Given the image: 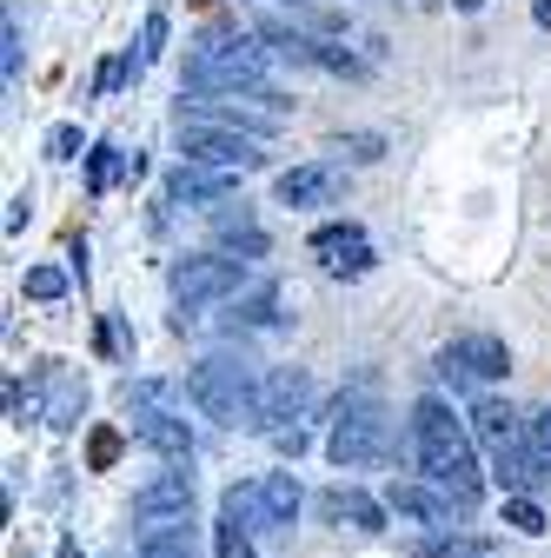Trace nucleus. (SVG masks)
I'll list each match as a JSON object with an SVG mask.
<instances>
[{
  "label": "nucleus",
  "mask_w": 551,
  "mask_h": 558,
  "mask_svg": "<svg viewBox=\"0 0 551 558\" xmlns=\"http://www.w3.org/2000/svg\"><path fill=\"white\" fill-rule=\"evenodd\" d=\"M313 412V373L306 366H266V386H259V418L253 433H280V426H299Z\"/></svg>",
  "instance_id": "1a4fd4ad"
},
{
  "label": "nucleus",
  "mask_w": 551,
  "mask_h": 558,
  "mask_svg": "<svg viewBox=\"0 0 551 558\" xmlns=\"http://www.w3.org/2000/svg\"><path fill=\"white\" fill-rule=\"evenodd\" d=\"M133 439H140L160 465H173V472H193V459H199V446H193L180 412H133Z\"/></svg>",
  "instance_id": "2eb2a0df"
},
{
  "label": "nucleus",
  "mask_w": 551,
  "mask_h": 558,
  "mask_svg": "<svg viewBox=\"0 0 551 558\" xmlns=\"http://www.w3.org/2000/svg\"><path fill=\"white\" fill-rule=\"evenodd\" d=\"M173 147H180V160L213 167V173H253L266 160L253 133H233V126H213V120H180Z\"/></svg>",
  "instance_id": "423d86ee"
},
{
  "label": "nucleus",
  "mask_w": 551,
  "mask_h": 558,
  "mask_svg": "<svg viewBox=\"0 0 551 558\" xmlns=\"http://www.w3.org/2000/svg\"><path fill=\"white\" fill-rule=\"evenodd\" d=\"M272 446H280L286 459H299V452L313 446V433H306V418H299V426H280V433H272Z\"/></svg>",
  "instance_id": "c9c22d12"
},
{
  "label": "nucleus",
  "mask_w": 551,
  "mask_h": 558,
  "mask_svg": "<svg viewBox=\"0 0 551 558\" xmlns=\"http://www.w3.org/2000/svg\"><path fill=\"white\" fill-rule=\"evenodd\" d=\"M167 53V8H147V27H140V60L154 66Z\"/></svg>",
  "instance_id": "c756f323"
},
{
  "label": "nucleus",
  "mask_w": 551,
  "mask_h": 558,
  "mask_svg": "<svg viewBox=\"0 0 551 558\" xmlns=\"http://www.w3.org/2000/svg\"><path fill=\"white\" fill-rule=\"evenodd\" d=\"M21 66H27V34H21V21L8 14V27H0V74H8V87L21 81Z\"/></svg>",
  "instance_id": "a878e982"
},
{
  "label": "nucleus",
  "mask_w": 551,
  "mask_h": 558,
  "mask_svg": "<svg viewBox=\"0 0 551 558\" xmlns=\"http://www.w3.org/2000/svg\"><path fill=\"white\" fill-rule=\"evenodd\" d=\"M233 193H240V173H213V167H193V160H180L160 186L167 206H193V214H220V206H233Z\"/></svg>",
  "instance_id": "ddd939ff"
},
{
  "label": "nucleus",
  "mask_w": 551,
  "mask_h": 558,
  "mask_svg": "<svg viewBox=\"0 0 551 558\" xmlns=\"http://www.w3.org/2000/svg\"><path fill=\"white\" fill-rule=\"evenodd\" d=\"M53 379V399H47V418L53 426H81V412H87V386L74 373H47Z\"/></svg>",
  "instance_id": "4be33fe9"
},
{
  "label": "nucleus",
  "mask_w": 551,
  "mask_h": 558,
  "mask_svg": "<svg viewBox=\"0 0 551 558\" xmlns=\"http://www.w3.org/2000/svg\"><path fill=\"white\" fill-rule=\"evenodd\" d=\"M27 214H34V199H27V193H14V199H8V233H21V227H27Z\"/></svg>",
  "instance_id": "e433bc0d"
},
{
  "label": "nucleus",
  "mask_w": 551,
  "mask_h": 558,
  "mask_svg": "<svg viewBox=\"0 0 551 558\" xmlns=\"http://www.w3.org/2000/svg\"><path fill=\"white\" fill-rule=\"evenodd\" d=\"M180 120H213V126H233L253 140L280 133V113H266L259 94H226V87H180Z\"/></svg>",
  "instance_id": "0eeeda50"
},
{
  "label": "nucleus",
  "mask_w": 551,
  "mask_h": 558,
  "mask_svg": "<svg viewBox=\"0 0 551 558\" xmlns=\"http://www.w3.org/2000/svg\"><path fill=\"white\" fill-rule=\"evenodd\" d=\"M259 506H266V532H293V519H299V506H306L299 478H293V472H266V478H259Z\"/></svg>",
  "instance_id": "6ab92c4d"
},
{
  "label": "nucleus",
  "mask_w": 551,
  "mask_h": 558,
  "mask_svg": "<svg viewBox=\"0 0 551 558\" xmlns=\"http://www.w3.org/2000/svg\"><path fill=\"white\" fill-rule=\"evenodd\" d=\"M505 525H512V532H525V538H538V532H544V512H538V499L512 493V499H505Z\"/></svg>",
  "instance_id": "bb28decb"
},
{
  "label": "nucleus",
  "mask_w": 551,
  "mask_h": 558,
  "mask_svg": "<svg viewBox=\"0 0 551 558\" xmlns=\"http://www.w3.org/2000/svg\"><path fill=\"white\" fill-rule=\"evenodd\" d=\"M47 154H53V160H74V154H81V126H53V133H47Z\"/></svg>",
  "instance_id": "f704fd0d"
},
{
  "label": "nucleus",
  "mask_w": 551,
  "mask_h": 558,
  "mask_svg": "<svg viewBox=\"0 0 551 558\" xmlns=\"http://www.w3.org/2000/svg\"><path fill=\"white\" fill-rule=\"evenodd\" d=\"M66 293V272L60 266H34L27 272V300H60Z\"/></svg>",
  "instance_id": "473e14b6"
},
{
  "label": "nucleus",
  "mask_w": 551,
  "mask_h": 558,
  "mask_svg": "<svg viewBox=\"0 0 551 558\" xmlns=\"http://www.w3.org/2000/svg\"><path fill=\"white\" fill-rule=\"evenodd\" d=\"M259 386H266V366L253 353H206L193 373H186V399L199 418H213V426H253L259 418Z\"/></svg>",
  "instance_id": "7ed1b4c3"
},
{
  "label": "nucleus",
  "mask_w": 551,
  "mask_h": 558,
  "mask_svg": "<svg viewBox=\"0 0 551 558\" xmlns=\"http://www.w3.org/2000/svg\"><path fill=\"white\" fill-rule=\"evenodd\" d=\"M306 253L319 259V272H326V279H366V272L379 266V253H372L366 227H353V220H332V227H319V233L306 240Z\"/></svg>",
  "instance_id": "9d476101"
},
{
  "label": "nucleus",
  "mask_w": 551,
  "mask_h": 558,
  "mask_svg": "<svg viewBox=\"0 0 551 558\" xmlns=\"http://www.w3.org/2000/svg\"><path fill=\"white\" fill-rule=\"evenodd\" d=\"M133 519L140 525H186L193 519V472H154L140 493H133Z\"/></svg>",
  "instance_id": "4468645a"
},
{
  "label": "nucleus",
  "mask_w": 551,
  "mask_h": 558,
  "mask_svg": "<svg viewBox=\"0 0 551 558\" xmlns=\"http://www.w3.org/2000/svg\"><path fill=\"white\" fill-rule=\"evenodd\" d=\"M220 512H233L246 532H266V506H259V485H226L220 493Z\"/></svg>",
  "instance_id": "5701e85b"
},
{
  "label": "nucleus",
  "mask_w": 551,
  "mask_h": 558,
  "mask_svg": "<svg viewBox=\"0 0 551 558\" xmlns=\"http://www.w3.org/2000/svg\"><path fill=\"white\" fill-rule=\"evenodd\" d=\"M120 173H126V154L100 140V147L87 154V186H94V193H113V180H120Z\"/></svg>",
  "instance_id": "b1692460"
},
{
  "label": "nucleus",
  "mask_w": 551,
  "mask_h": 558,
  "mask_svg": "<svg viewBox=\"0 0 551 558\" xmlns=\"http://www.w3.org/2000/svg\"><path fill=\"white\" fill-rule=\"evenodd\" d=\"M280 8H306V0H280Z\"/></svg>",
  "instance_id": "ea45409f"
},
{
  "label": "nucleus",
  "mask_w": 551,
  "mask_h": 558,
  "mask_svg": "<svg viewBox=\"0 0 551 558\" xmlns=\"http://www.w3.org/2000/svg\"><path fill=\"white\" fill-rule=\"evenodd\" d=\"M419 558H478V538H465V532H432V538L419 545Z\"/></svg>",
  "instance_id": "cd10ccee"
},
{
  "label": "nucleus",
  "mask_w": 551,
  "mask_h": 558,
  "mask_svg": "<svg viewBox=\"0 0 551 558\" xmlns=\"http://www.w3.org/2000/svg\"><path fill=\"white\" fill-rule=\"evenodd\" d=\"M525 433H531V452H538V465L551 472V399H544V405L525 418Z\"/></svg>",
  "instance_id": "2f4dec72"
},
{
  "label": "nucleus",
  "mask_w": 551,
  "mask_h": 558,
  "mask_svg": "<svg viewBox=\"0 0 551 558\" xmlns=\"http://www.w3.org/2000/svg\"><path fill=\"white\" fill-rule=\"evenodd\" d=\"M412 459H419V472L432 485H445L465 512L486 499V472H478V452H472V418H458L439 392H426L412 405Z\"/></svg>",
  "instance_id": "f257e3e1"
},
{
  "label": "nucleus",
  "mask_w": 551,
  "mask_h": 558,
  "mask_svg": "<svg viewBox=\"0 0 551 558\" xmlns=\"http://www.w3.org/2000/svg\"><path fill=\"white\" fill-rule=\"evenodd\" d=\"M280 306H286V293L272 287V279H259V287L233 306V332H259V326H280Z\"/></svg>",
  "instance_id": "aec40b11"
},
{
  "label": "nucleus",
  "mask_w": 551,
  "mask_h": 558,
  "mask_svg": "<svg viewBox=\"0 0 551 558\" xmlns=\"http://www.w3.org/2000/svg\"><path fill=\"white\" fill-rule=\"evenodd\" d=\"M140 558H199L193 519H186V525H147V532H140Z\"/></svg>",
  "instance_id": "412c9836"
},
{
  "label": "nucleus",
  "mask_w": 551,
  "mask_h": 558,
  "mask_svg": "<svg viewBox=\"0 0 551 558\" xmlns=\"http://www.w3.org/2000/svg\"><path fill=\"white\" fill-rule=\"evenodd\" d=\"M213 558H253V532L233 512H220V525H213Z\"/></svg>",
  "instance_id": "393cba45"
},
{
  "label": "nucleus",
  "mask_w": 551,
  "mask_h": 558,
  "mask_svg": "<svg viewBox=\"0 0 551 558\" xmlns=\"http://www.w3.org/2000/svg\"><path fill=\"white\" fill-rule=\"evenodd\" d=\"M266 40L259 34H199V47L186 53V74H180V87H226V94H259V107L266 113H286L293 100L280 94V87H266Z\"/></svg>",
  "instance_id": "f03ea898"
},
{
  "label": "nucleus",
  "mask_w": 551,
  "mask_h": 558,
  "mask_svg": "<svg viewBox=\"0 0 551 558\" xmlns=\"http://www.w3.org/2000/svg\"><path fill=\"white\" fill-rule=\"evenodd\" d=\"M531 21H538V27L551 34V0H531Z\"/></svg>",
  "instance_id": "4c0bfd02"
},
{
  "label": "nucleus",
  "mask_w": 551,
  "mask_h": 558,
  "mask_svg": "<svg viewBox=\"0 0 551 558\" xmlns=\"http://www.w3.org/2000/svg\"><path fill=\"white\" fill-rule=\"evenodd\" d=\"M213 246L253 266V259H266V246H272V240H266V227L253 220V206H246V199H233V206H220V214H213Z\"/></svg>",
  "instance_id": "dca6fc26"
},
{
  "label": "nucleus",
  "mask_w": 551,
  "mask_h": 558,
  "mask_svg": "<svg viewBox=\"0 0 551 558\" xmlns=\"http://www.w3.org/2000/svg\"><path fill=\"white\" fill-rule=\"evenodd\" d=\"M133 558H140V551H133Z\"/></svg>",
  "instance_id": "a19ab883"
},
{
  "label": "nucleus",
  "mask_w": 551,
  "mask_h": 558,
  "mask_svg": "<svg viewBox=\"0 0 551 558\" xmlns=\"http://www.w3.org/2000/svg\"><path fill=\"white\" fill-rule=\"evenodd\" d=\"M319 66H326V74H346V81L366 74V60H359L353 47H339V40H319Z\"/></svg>",
  "instance_id": "c85d7f7f"
},
{
  "label": "nucleus",
  "mask_w": 551,
  "mask_h": 558,
  "mask_svg": "<svg viewBox=\"0 0 551 558\" xmlns=\"http://www.w3.org/2000/svg\"><path fill=\"white\" fill-rule=\"evenodd\" d=\"M385 512L405 519V525H426V532H452V519L465 506L445 493V485H432V478H392L385 485Z\"/></svg>",
  "instance_id": "9b49d317"
},
{
  "label": "nucleus",
  "mask_w": 551,
  "mask_h": 558,
  "mask_svg": "<svg viewBox=\"0 0 551 558\" xmlns=\"http://www.w3.org/2000/svg\"><path fill=\"white\" fill-rule=\"evenodd\" d=\"M87 459H94V472H107V465L120 459V433H107V426H100V433L87 439Z\"/></svg>",
  "instance_id": "72a5a7b5"
},
{
  "label": "nucleus",
  "mask_w": 551,
  "mask_h": 558,
  "mask_svg": "<svg viewBox=\"0 0 551 558\" xmlns=\"http://www.w3.org/2000/svg\"><path fill=\"white\" fill-rule=\"evenodd\" d=\"M385 452H392V418H385V405L372 392H346V399H339V412H332V433H326V459L339 472H366Z\"/></svg>",
  "instance_id": "20e7f679"
},
{
  "label": "nucleus",
  "mask_w": 551,
  "mask_h": 558,
  "mask_svg": "<svg viewBox=\"0 0 551 558\" xmlns=\"http://www.w3.org/2000/svg\"><path fill=\"white\" fill-rule=\"evenodd\" d=\"M512 373V345L499 332H465L452 345H439V379L445 386H492Z\"/></svg>",
  "instance_id": "6e6552de"
},
{
  "label": "nucleus",
  "mask_w": 551,
  "mask_h": 558,
  "mask_svg": "<svg viewBox=\"0 0 551 558\" xmlns=\"http://www.w3.org/2000/svg\"><path fill=\"white\" fill-rule=\"evenodd\" d=\"M332 154H346V160H379V154H385V140H379V133H339V140H332Z\"/></svg>",
  "instance_id": "7c9ffc66"
},
{
  "label": "nucleus",
  "mask_w": 551,
  "mask_h": 558,
  "mask_svg": "<svg viewBox=\"0 0 551 558\" xmlns=\"http://www.w3.org/2000/svg\"><path fill=\"white\" fill-rule=\"evenodd\" d=\"M319 512L332 525H353V532H385V499L359 493V485H326L319 493Z\"/></svg>",
  "instance_id": "f3484780"
},
{
  "label": "nucleus",
  "mask_w": 551,
  "mask_h": 558,
  "mask_svg": "<svg viewBox=\"0 0 551 558\" xmlns=\"http://www.w3.org/2000/svg\"><path fill=\"white\" fill-rule=\"evenodd\" d=\"M253 34L266 40V53H272V60H286V66H319V40H313L306 27L280 21V14H266V21H259Z\"/></svg>",
  "instance_id": "a211bd4d"
},
{
  "label": "nucleus",
  "mask_w": 551,
  "mask_h": 558,
  "mask_svg": "<svg viewBox=\"0 0 551 558\" xmlns=\"http://www.w3.org/2000/svg\"><path fill=\"white\" fill-rule=\"evenodd\" d=\"M246 293V259L220 253V246H206V253H186L173 266V326L199 319L206 306H220V300H240Z\"/></svg>",
  "instance_id": "39448f33"
},
{
  "label": "nucleus",
  "mask_w": 551,
  "mask_h": 558,
  "mask_svg": "<svg viewBox=\"0 0 551 558\" xmlns=\"http://www.w3.org/2000/svg\"><path fill=\"white\" fill-rule=\"evenodd\" d=\"M452 8H458V14H478V8H486V0H452Z\"/></svg>",
  "instance_id": "58836bf2"
},
{
  "label": "nucleus",
  "mask_w": 551,
  "mask_h": 558,
  "mask_svg": "<svg viewBox=\"0 0 551 558\" xmlns=\"http://www.w3.org/2000/svg\"><path fill=\"white\" fill-rule=\"evenodd\" d=\"M272 199L293 206V214H313V206H339V199H346V167H339V160L286 167L280 180H272Z\"/></svg>",
  "instance_id": "f8f14e48"
}]
</instances>
